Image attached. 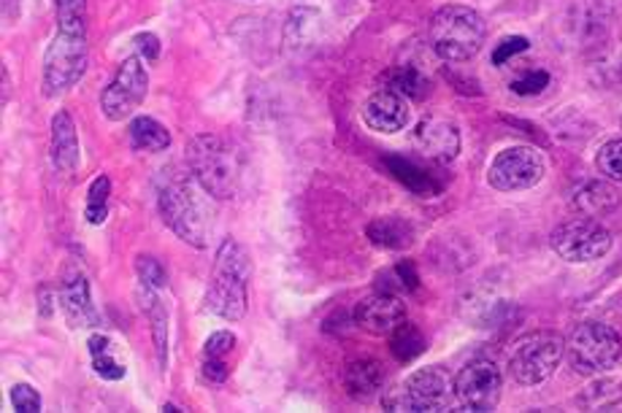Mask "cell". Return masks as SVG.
<instances>
[{
	"label": "cell",
	"mask_w": 622,
	"mask_h": 413,
	"mask_svg": "<svg viewBox=\"0 0 622 413\" xmlns=\"http://www.w3.org/2000/svg\"><path fill=\"white\" fill-rule=\"evenodd\" d=\"M252 266L244 246L233 238H224L217 249L211 268L206 308L224 321H241L246 314V286H250Z\"/></svg>",
	"instance_id": "cell-1"
},
{
	"label": "cell",
	"mask_w": 622,
	"mask_h": 413,
	"mask_svg": "<svg viewBox=\"0 0 622 413\" xmlns=\"http://www.w3.org/2000/svg\"><path fill=\"white\" fill-rule=\"evenodd\" d=\"M487 25L471 5H445L430 20V46L445 62H465L480 55Z\"/></svg>",
	"instance_id": "cell-2"
},
{
	"label": "cell",
	"mask_w": 622,
	"mask_h": 413,
	"mask_svg": "<svg viewBox=\"0 0 622 413\" xmlns=\"http://www.w3.org/2000/svg\"><path fill=\"white\" fill-rule=\"evenodd\" d=\"M187 163L193 179L209 192L211 198L228 200L239 189V157L230 143L220 135L200 133L187 143Z\"/></svg>",
	"instance_id": "cell-3"
},
{
	"label": "cell",
	"mask_w": 622,
	"mask_h": 413,
	"mask_svg": "<svg viewBox=\"0 0 622 413\" xmlns=\"http://www.w3.org/2000/svg\"><path fill=\"white\" fill-rule=\"evenodd\" d=\"M566 354L579 376H601L622 359V338L609 324L585 321L566 341Z\"/></svg>",
	"instance_id": "cell-4"
},
{
	"label": "cell",
	"mask_w": 622,
	"mask_h": 413,
	"mask_svg": "<svg viewBox=\"0 0 622 413\" xmlns=\"http://www.w3.org/2000/svg\"><path fill=\"white\" fill-rule=\"evenodd\" d=\"M563 354H566V341H563L557 332H528V335H522L520 341L511 346L509 376L515 378L520 387L544 384L546 378L557 370Z\"/></svg>",
	"instance_id": "cell-5"
},
{
	"label": "cell",
	"mask_w": 622,
	"mask_h": 413,
	"mask_svg": "<svg viewBox=\"0 0 622 413\" xmlns=\"http://www.w3.org/2000/svg\"><path fill=\"white\" fill-rule=\"evenodd\" d=\"M160 214L184 244L204 249L206 246V214L198 194L187 181L174 179L160 189Z\"/></svg>",
	"instance_id": "cell-6"
},
{
	"label": "cell",
	"mask_w": 622,
	"mask_h": 413,
	"mask_svg": "<svg viewBox=\"0 0 622 413\" xmlns=\"http://www.w3.org/2000/svg\"><path fill=\"white\" fill-rule=\"evenodd\" d=\"M88 68V36L60 33L51 38L44 55V92L49 97L71 90Z\"/></svg>",
	"instance_id": "cell-7"
},
{
	"label": "cell",
	"mask_w": 622,
	"mask_h": 413,
	"mask_svg": "<svg viewBox=\"0 0 622 413\" xmlns=\"http://www.w3.org/2000/svg\"><path fill=\"white\" fill-rule=\"evenodd\" d=\"M454 400V381L439 367L417 370L401 389L382 400L388 411H445Z\"/></svg>",
	"instance_id": "cell-8"
},
{
	"label": "cell",
	"mask_w": 622,
	"mask_h": 413,
	"mask_svg": "<svg viewBox=\"0 0 622 413\" xmlns=\"http://www.w3.org/2000/svg\"><path fill=\"white\" fill-rule=\"evenodd\" d=\"M552 249L566 262H596L612 249V233L590 216L563 222L550 238Z\"/></svg>",
	"instance_id": "cell-9"
},
{
	"label": "cell",
	"mask_w": 622,
	"mask_h": 413,
	"mask_svg": "<svg viewBox=\"0 0 622 413\" xmlns=\"http://www.w3.org/2000/svg\"><path fill=\"white\" fill-rule=\"evenodd\" d=\"M500 392H504V376H500V367L487 357L471 359L454 376V400L463 411H495L500 403Z\"/></svg>",
	"instance_id": "cell-10"
},
{
	"label": "cell",
	"mask_w": 622,
	"mask_h": 413,
	"mask_svg": "<svg viewBox=\"0 0 622 413\" xmlns=\"http://www.w3.org/2000/svg\"><path fill=\"white\" fill-rule=\"evenodd\" d=\"M544 157L533 146H509L489 163L487 181L498 192H520L544 179Z\"/></svg>",
	"instance_id": "cell-11"
},
{
	"label": "cell",
	"mask_w": 622,
	"mask_h": 413,
	"mask_svg": "<svg viewBox=\"0 0 622 413\" xmlns=\"http://www.w3.org/2000/svg\"><path fill=\"white\" fill-rule=\"evenodd\" d=\"M149 90V76L143 60L138 55L125 57L123 66H119L117 76L112 79L106 90L101 95V108L112 122H123L130 114L136 111L143 103Z\"/></svg>",
	"instance_id": "cell-12"
},
{
	"label": "cell",
	"mask_w": 622,
	"mask_h": 413,
	"mask_svg": "<svg viewBox=\"0 0 622 413\" xmlns=\"http://www.w3.org/2000/svg\"><path fill=\"white\" fill-rule=\"evenodd\" d=\"M401 321H406V303L399 292L379 290L355 306V324L371 335H390Z\"/></svg>",
	"instance_id": "cell-13"
},
{
	"label": "cell",
	"mask_w": 622,
	"mask_h": 413,
	"mask_svg": "<svg viewBox=\"0 0 622 413\" xmlns=\"http://www.w3.org/2000/svg\"><path fill=\"white\" fill-rule=\"evenodd\" d=\"M408 117H412V114H408V97H403L401 92L393 87L377 90L362 103V122H366L373 133H401L408 125Z\"/></svg>",
	"instance_id": "cell-14"
},
{
	"label": "cell",
	"mask_w": 622,
	"mask_h": 413,
	"mask_svg": "<svg viewBox=\"0 0 622 413\" xmlns=\"http://www.w3.org/2000/svg\"><path fill=\"white\" fill-rule=\"evenodd\" d=\"M414 146L430 163L449 165L460 152V133L445 117H425L414 130Z\"/></svg>",
	"instance_id": "cell-15"
},
{
	"label": "cell",
	"mask_w": 622,
	"mask_h": 413,
	"mask_svg": "<svg viewBox=\"0 0 622 413\" xmlns=\"http://www.w3.org/2000/svg\"><path fill=\"white\" fill-rule=\"evenodd\" d=\"M60 308L62 317H66V321L73 327V330L97 324V314L95 306H92L90 284L88 279H84V273L66 275V281H62L60 286Z\"/></svg>",
	"instance_id": "cell-16"
},
{
	"label": "cell",
	"mask_w": 622,
	"mask_h": 413,
	"mask_svg": "<svg viewBox=\"0 0 622 413\" xmlns=\"http://www.w3.org/2000/svg\"><path fill=\"white\" fill-rule=\"evenodd\" d=\"M51 165L60 174H73L79 165L77 125L68 111H57L51 117Z\"/></svg>",
	"instance_id": "cell-17"
},
{
	"label": "cell",
	"mask_w": 622,
	"mask_h": 413,
	"mask_svg": "<svg viewBox=\"0 0 622 413\" xmlns=\"http://www.w3.org/2000/svg\"><path fill=\"white\" fill-rule=\"evenodd\" d=\"M384 384V367L377 359H353L344 367V387H347L349 398L368 400L382 389Z\"/></svg>",
	"instance_id": "cell-18"
},
{
	"label": "cell",
	"mask_w": 622,
	"mask_h": 413,
	"mask_svg": "<svg viewBox=\"0 0 622 413\" xmlns=\"http://www.w3.org/2000/svg\"><path fill=\"white\" fill-rule=\"evenodd\" d=\"M138 300H141L143 314H147L149 327H152V338H154V349H158V359L160 367L165 370L169 365V311L160 303V297L154 295L152 286L141 284L138 286Z\"/></svg>",
	"instance_id": "cell-19"
},
{
	"label": "cell",
	"mask_w": 622,
	"mask_h": 413,
	"mask_svg": "<svg viewBox=\"0 0 622 413\" xmlns=\"http://www.w3.org/2000/svg\"><path fill=\"white\" fill-rule=\"evenodd\" d=\"M618 192L607 181H585L579 189H574L572 205L579 216L596 220V216H603L618 209Z\"/></svg>",
	"instance_id": "cell-20"
},
{
	"label": "cell",
	"mask_w": 622,
	"mask_h": 413,
	"mask_svg": "<svg viewBox=\"0 0 622 413\" xmlns=\"http://www.w3.org/2000/svg\"><path fill=\"white\" fill-rule=\"evenodd\" d=\"M384 163H388L390 174H393L403 187L412 189L414 194H419V198H436V194H441V189H445V184L436 181L434 174H428L423 165L412 163V160L388 157Z\"/></svg>",
	"instance_id": "cell-21"
},
{
	"label": "cell",
	"mask_w": 622,
	"mask_h": 413,
	"mask_svg": "<svg viewBox=\"0 0 622 413\" xmlns=\"http://www.w3.org/2000/svg\"><path fill=\"white\" fill-rule=\"evenodd\" d=\"M130 146L136 152H163L171 146V133L152 117H136L128 128Z\"/></svg>",
	"instance_id": "cell-22"
},
{
	"label": "cell",
	"mask_w": 622,
	"mask_h": 413,
	"mask_svg": "<svg viewBox=\"0 0 622 413\" xmlns=\"http://www.w3.org/2000/svg\"><path fill=\"white\" fill-rule=\"evenodd\" d=\"M316 25H320V11L307 9H292L290 16H287V25H285V44L287 49H301L307 46L311 38H314Z\"/></svg>",
	"instance_id": "cell-23"
},
{
	"label": "cell",
	"mask_w": 622,
	"mask_h": 413,
	"mask_svg": "<svg viewBox=\"0 0 622 413\" xmlns=\"http://www.w3.org/2000/svg\"><path fill=\"white\" fill-rule=\"evenodd\" d=\"M368 238L379 249H406L412 244V227L403 225L401 220H393V216H384V220L368 225Z\"/></svg>",
	"instance_id": "cell-24"
},
{
	"label": "cell",
	"mask_w": 622,
	"mask_h": 413,
	"mask_svg": "<svg viewBox=\"0 0 622 413\" xmlns=\"http://www.w3.org/2000/svg\"><path fill=\"white\" fill-rule=\"evenodd\" d=\"M390 352L395 354V359L401 363H412L419 354L425 352V335L419 332L417 324L412 321H401L393 332H390Z\"/></svg>",
	"instance_id": "cell-25"
},
{
	"label": "cell",
	"mask_w": 622,
	"mask_h": 413,
	"mask_svg": "<svg viewBox=\"0 0 622 413\" xmlns=\"http://www.w3.org/2000/svg\"><path fill=\"white\" fill-rule=\"evenodd\" d=\"M388 84L393 90H399L403 97H408V101H423V97L430 92L428 76L412 66H401V68H395V71H390Z\"/></svg>",
	"instance_id": "cell-26"
},
{
	"label": "cell",
	"mask_w": 622,
	"mask_h": 413,
	"mask_svg": "<svg viewBox=\"0 0 622 413\" xmlns=\"http://www.w3.org/2000/svg\"><path fill=\"white\" fill-rule=\"evenodd\" d=\"M57 31L88 36V0H55Z\"/></svg>",
	"instance_id": "cell-27"
},
{
	"label": "cell",
	"mask_w": 622,
	"mask_h": 413,
	"mask_svg": "<svg viewBox=\"0 0 622 413\" xmlns=\"http://www.w3.org/2000/svg\"><path fill=\"white\" fill-rule=\"evenodd\" d=\"M108 194H112V181H108V176H97V179L90 184L88 211H84V216H88L90 225L97 227V225H103V222H106Z\"/></svg>",
	"instance_id": "cell-28"
},
{
	"label": "cell",
	"mask_w": 622,
	"mask_h": 413,
	"mask_svg": "<svg viewBox=\"0 0 622 413\" xmlns=\"http://www.w3.org/2000/svg\"><path fill=\"white\" fill-rule=\"evenodd\" d=\"M620 400H622L620 384L601 381V384H592V387H587V392L581 394L579 403L587 405V409H609V405L620 403Z\"/></svg>",
	"instance_id": "cell-29"
},
{
	"label": "cell",
	"mask_w": 622,
	"mask_h": 413,
	"mask_svg": "<svg viewBox=\"0 0 622 413\" xmlns=\"http://www.w3.org/2000/svg\"><path fill=\"white\" fill-rule=\"evenodd\" d=\"M596 165H598V170H601V176L622 184V138L603 143L601 152H598Z\"/></svg>",
	"instance_id": "cell-30"
},
{
	"label": "cell",
	"mask_w": 622,
	"mask_h": 413,
	"mask_svg": "<svg viewBox=\"0 0 622 413\" xmlns=\"http://www.w3.org/2000/svg\"><path fill=\"white\" fill-rule=\"evenodd\" d=\"M136 273H138V279H141V284H147V286H152V290H163L165 286V268L160 266V260H154V257H147V255H141L136 260Z\"/></svg>",
	"instance_id": "cell-31"
},
{
	"label": "cell",
	"mask_w": 622,
	"mask_h": 413,
	"mask_svg": "<svg viewBox=\"0 0 622 413\" xmlns=\"http://www.w3.org/2000/svg\"><path fill=\"white\" fill-rule=\"evenodd\" d=\"M11 403L22 413H38L42 411V394H38L31 384H14V387H11Z\"/></svg>",
	"instance_id": "cell-32"
},
{
	"label": "cell",
	"mask_w": 622,
	"mask_h": 413,
	"mask_svg": "<svg viewBox=\"0 0 622 413\" xmlns=\"http://www.w3.org/2000/svg\"><path fill=\"white\" fill-rule=\"evenodd\" d=\"M546 84H550V73L546 71H528L526 76L515 79L511 82V90L517 92V95H539V92H544Z\"/></svg>",
	"instance_id": "cell-33"
},
{
	"label": "cell",
	"mask_w": 622,
	"mask_h": 413,
	"mask_svg": "<svg viewBox=\"0 0 622 413\" xmlns=\"http://www.w3.org/2000/svg\"><path fill=\"white\" fill-rule=\"evenodd\" d=\"M92 370H95L103 381H119V378H125V367L112 357V352L95 354V357H92Z\"/></svg>",
	"instance_id": "cell-34"
},
{
	"label": "cell",
	"mask_w": 622,
	"mask_h": 413,
	"mask_svg": "<svg viewBox=\"0 0 622 413\" xmlns=\"http://www.w3.org/2000/svg\"><path fill=\"white\" fill-rule=\"evenodd\" d=\"M528 49V38L526 36H511V38H504L498 46H495L493 51V66H506V62L511 60L515 55H520V51Z\"/></svg>",
	"instance_id": "cell-35"
},
{
	"label": "cell",
	"mask_w": 622,
	"mask_h": 413,
	"mask_svg": "<svg viewBox=\"0 0 622 413\" xmlns=\"http://www.w3.org/2000/svg\"><path fill=\"white\" fill-rule=\"evenodd\" d=\"M235 346V335L228 330H220L215 332V335H209V341H206L204 346V357H228L230 352H233Z\"/></svg>",
	"instance_id": "cell-36"
},
{
	"label": "cell",
	"mask_w": 622,
	"mask_h": 413,
	"mask_svg": "<svg viewBox=\"0 0 622 413\" xmlns=\"http://www.w3.org/2000/svg\"><path fill=\"white\" fill-rule=\"evenodd\" d=\"M228 363L224 357H204V376L209 378L211 384H222L228 378Z\"/></svg>",
	"instance_id": "cell-37"
},
{
	"label": "cell",
	"mask_w": 622,
	"mask_h": 413,
	"mask_svg": "<svg viewBox=\"0 0 622 413\" xmlns=\"http://www.w3.org/2000/svg\"><path fill=\"white\" fill-rule=\"evenodd\" d=\"M134 44L141 60H154V57L160 55V42L158 36H152V33H141V36H136Z\"/></svg>",
	"instance_id": "cell-38"
},
{
	"label": "cell",
	"mask_w": 622,
	"mask_h": 413,
	"mask_svg": "<svg viewBox=\"0 0 622 413\" xmlns=\"http://www.w3.org/2000/svg\"><path fill=\"white\" fill-rule=\"evenodd\" d=\"M395 273H399V281H401V286L403 290H417L419 286V279H417V273H414V266L412 262H403V266L395 268Z\"/></svg>",
	"instance_id": "cell-39"
},
{
	"label": "cell",
	"mask_w": 622,
	"mask_h": 413,
	"mask_svg": "<svg viewBox=\"0 0 622 413\" xmlns=\"http://www.w3.org/2000/svg\"><path fill=\"white\" fill-rule=\"evenodd\" d=\"M88 346H90V354H92V357H95V354H106V352H112V341H108L106 335H90Z\"/></svg>",
	"instance_id": "cell-40"
}]
</instances>
